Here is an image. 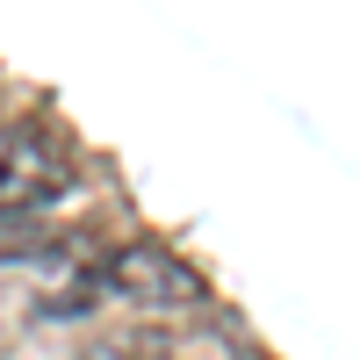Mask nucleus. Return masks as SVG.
Wrapping results in <instances>:
<instances>
[{
    "label": "nucleus",
    "instance_id": "obj_1",
    "mask_svg": "<svg viewBox=\"0 0 360 360\" xmlns=\"http://www.w3.org/2000/svg\"><path fill=\"white\" fill-rule=\"evenodd\" d=\"M72 180V159L65 144L37 123H8L0 130V217H29V209H44L51 195H65Z\"/></svg>",
    "mask_w": 360,
    "mask_h": 360
},
{
    "label": "nucleus",
    "instance_id": "obj_3",
    "mask_svg": "<svg viewBox=\"0 0 360 360\" xmlns=\"http://www.w3.org/2000/svg\"><path fill=\"white\" fill-rule=\"evenodd\" d=\"M79 360H180L159 332H137V324H115V332H86Z\"/></svg>",
    "mask_w": 360,
    "mask_h": 360
},
{
    "label": "nucleus",
    "instance_id": "obj_2",
    "mask_svg": "<svg viewBox=\"0 0 360 360\" xmlns=\"http://www.w3.org/2000/svg\"><path fill=\"white\" fill-rule=\"evenodd\" d=\"M101 281L115 295H130V303H202V274L180 252L166 245H123V252H108L101 259Z\"/></svg>",
    "mask_w": 360,
    "mask_h": 360
}]
</instances>
